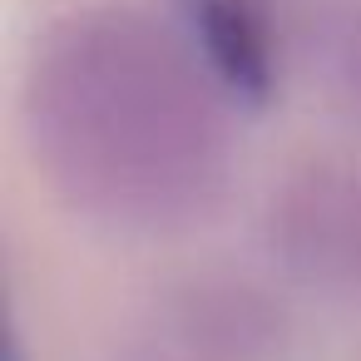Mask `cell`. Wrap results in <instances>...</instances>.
Returning a JSON list of instances; mask_svg holds the SVG:
<instances>
[{"instance_id": "obj_3", "label": "cell", "mask_w": 361, "mask_h": 361, "mask_svg": "<svg viewBox=\"0 0 361 361\" xmlns=\"http://www.w3.org/2000/svg\"><path fill=\"white\" fill-rule=\"evenodd\" d=\"M262 243L292 282L361 297V164L307 159L287 169L262 203Z\"/></svg>"}, {"instance_id": "obj_2", "label": "cell", "mask_w": 361, "mask_h": 361, "mask_svg": "<svg viewBox=\"0 0 361 361\" xmlns=\"http://www.w3.org/2000/svg\"><path fill=\"white\" fill-rule=\"evenodd\" d=\"M287 346L292 317L267 282L203 267L144 292L114 326L104 361H282Z\"/></svg>"}, {"instance_id": "obj_4", "label": "cell", "mask_w": 361, "mask_h": 361, "mask_svg": "<svg viewBox=\"0 0 361 361\" xmlns=\"http://www.w3.org/2000/svg\"><path fill=\"white\" fill-rule=\"evenodd\" d=\"M178 30L233 104L262 109L277 90V16L272 0H178Z\"/></svg>"}, {"instance_id": "obj_1", "label": "cell", "mask_w": 361, "mask_h": 361, "mask_svg": "<svg viewBox=\"0 0 361 361\" xmlns=\"http://www.w3.org/2000/svg\"><path fill=\"white\" fill-rule=\"evenodd\" d=\"M20 129L55 198L114 233L193 228L233 178V99L183 30L134 6L65 11L40 30Z\"/></svg>"}, {"instance_id": "obj_6", "label": "cell", "mask_w": 361, "mask_h": 361, "mask_svg": "<svg viewBox=\"0 0 361 361\" xmlns=\"http://www.w3.org/2000/svg\"><path fill=\"white\" fill-rule=\"evenodd\" d=\"M11 361H30V351H25V336H20V331H11Z\"/></svg>"}, {"instance_id": "obj_5", "label": "cell", "mask_w": 361, "mask_h": 361, "mask_svg": "<svg viewBox=\"0 0 361 361\" xmlns=\"http://www.w3.org/2000/svg\"><path fill=\"white\" fill-rule=\"evenodd\" d=\"M312 55L331 99L361 119V6L326 11L312 25Z\"/></svg>"}]
</instances>
